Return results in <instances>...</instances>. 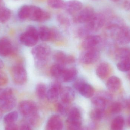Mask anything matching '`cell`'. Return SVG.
I'll use <instances>...</instances> for the list:
<instances>
[{"label": "cell", "mask_w": 130, "mask_h": 130, "mask_svg": "<svg viewBox=\"0 0 130 130\" xmlns=\"http://www.w3.org/2000/svg\"><path fill=\"white\" fill-rule=\"evenodd\" d=\"M31 53L37 64L42 66L47 61L51 54V50L49 46L40 44L33 48Z\"/></svg>", "instance_id": "1"}, {"label": "cell", "mask_w": 130, "mask_h": 130, "mask_svg": "<svg viewBox=\"0 0 130 130\" xmlns=\"http://www.w3.org/2000/svg\"><path fill=\"white\" fill-rule=\"evenodd\" d=\"M106 22L105 17L101 13H95L92 17L83 27L90 35L92 32L99 30L105 24Z\"/></svg>", "instance_id": "2"}, {"label": "cell", "mask_w": 130, "mask_h": 130, "mask_svg": "<svg viewBox=\"0 0 130 130\" xmlns=\"http://www.w3.org/2000/svg\"><path fill=\"white\" fill-rule=\"evenodd\" d=\"M39 39L38 30L33 26H30L27 28L26 32L21 35L20 40L24 45L33 47L36 45Z\"/></svg>", "instance_id": "3"}, {"label": "cell", "mask_w": 130, "mask_h": 130, "mask_svg": "<svg viewBox=\"0 0 130 130\" xmlns=\"http://www.w3.org/2000/svg\"><path fill=\"white\" fill-rule=\"evenodd\" d=\"M50 18V14L46 11L35 5H30L29 18L38 22L47 21Z\"/></svg>", "instance_id": "4"}, {"label": "cell", "mask_w": 130, "mask_h": 130, "mask_svg": "<svg viewBox=\"0 0 130 130\" xmlns=\"http://www.w3.org/2000/svg\"><path fill=\"white\" fill-rule=\"evenodd\" d=\"M125 25L123 19L115 16L111 17L108 21L106 24V29L110 36H116L120 30Z\"/></svg>", "instance_id": "5"}, {"label": "cell", "mask_w": 130, "mask_h": 130, "mask_svg": "<svg viewBox=\"0 0 130 130\" xmlns=\"http://www.w3.org/2000/svg\"><path fill=\"white\" fill-rule=\"evenodd\" d=\"M21 114L25 117L30 118L37 114V107L33 102L29 100L22 101L19 105Z\"/></svg>", "instance_id": "6"}, {"label": "cell", "mask_w": 130, "mask_h": 130, "mask_svg": "<svg viewBox=\"0 0 130 130\" xmlns=\"http://www.w3.org/2000/svg\"><path fill=\"white\" fill-rule=\"evenodd\" d=\"M95 14L94 10L91 7H87L82 8L75 14L73 21L76 23H86L91 19Z\"/></svg>", "instance_id": "7"}, {"label": "cell", "mask_w": 130, "mask_h": 130, "mask_svg": "<svg viewBox=\"0 0 130 130\" xmlns=\"http://www.w3.org/2000/svg\"><path fill=\"white\" fill-rule=\"evenodd\" d=\"M73 86L81 95L86 98H91L94 93V89L93 87L82 79L75 81Z\"/></svg>", "instance_id": "8"}, {"label": "cell", "mask_w": 130, "mask_h": 130, "mask_svg": "<svg viewBox=\"0 0 130 130\" xmlns=\"http://www.w3.org/2000/svg\"><path fill=\"white\" fill-rule=\"evenodd\" d=\"M12 79L16 84L22 85L27 80V73L24 67L21 65H17L11 70Z\"/></svg>", "instance_id": "9"}, {"label": "cell", "mask_w": 130, "mask_h": 130, "mask_svg": "<svg viewBox=\"0 0 130 130\" xmlns=\"http://www.w3.org/2000/svg\"><path fill=\"white\" fill-rule=\"evenodd\" d=\"M100 57L99 50L94 48L86 50L81 56L80 60L85 64H92L97 62Z\"/></svg>", "instance_id": "10"}, {"label": "cell", "mask_w": 130, "mask_h": 130, "mask_svg": "<svg viewBox=\"0 0 130 130\" xmlns=\"http://www.w3.org/2000/svg\"><path fill=\"white\" fill-rule=\"evenodd\" d=\"M38 31L39 38L44 42L57 39L58 32L55 30L52 29L46 26L40 27Z\"/></svg>", "instance_id": "11"}, {"label": "cell", "mask_w": 130, "mask_h": 130, "mask_svg": "<svg viewBox=\"0 0 130 130\" xmlns=\"http://www.w3.org/2000/svg\"><path fill=\"white\" fill-rule=\"evenodd\" d=\"M112 98L110 93L103 92L102 95L94 97L92 99L91 101L95 108L105 109L108 103L111 101Z\"/></svg>", "instance_id": "12"}, {"label": "cell", "mask_w": 130, "mask_h": 130, "mask_svg": "<svg viewBox=\"0 0 130 130\" xmlns=\"http://www.w3.org/2000/svg\"><path fill=\"white\" fill-rule=\"evenodd\" d=\"M61 85L58 82H55L51 84L47 90L46 97L51 102H55L58 100L62 89Z\"/></svg>", "instance_id": "13"}, {"label": "cell", "mask_w": 130, "mask_h": 130, "mask_svg": "<svg viewBox=\"0 0 130 130\" xmlns=\"http://www.w3.org/2000/svg\"><path fill=\"white\" fill-rule=\"evenodd\" d=\"M53 59L56 63L64 65L69 64L75 62V58L72 56L67 55L61 51L55 52L53 55Z\"/></svg>", "instance_id": "14"}, {"label": "cell", "mask_w": 130, "mask_h": 130, "mask_svg": "<svg viewBox=\"0 0 130 130\" xmlns=\"http://www.w3.org/2000/svg\"><path fill=\"white\" fill-rule=\"evenodd\" d=\"M101 40V37L98 35H89L84 39L82 43V46L84 49L94 48L98 45Z\"/></svg>", "instance_id": "15"}, {"label": "cell", "mask_w": 130, "mask_h": 130, "mask_svg": "<svg viewBox=\"0 0 130 130\" xmlns=\"http://www.w3.org/2000/svg\"><path fill=\"white\" fill-rule=\"evenodd\" d=\"M117 42L120 45H126L130 42V28L124 26L118 32L116 36Z\"/></svg>", "instance_id": "16"}, {"label": "cell", "mask_w": 130, "mask_h": 130, "mask_svg": "<svg viewBox=\"0 0 130 130\" xmlns=\"http://www.w3.org/2000/svg\"><path fill=\"white\" fill-rule=\"evenodd\" d=\"M63 124L61 118L57 115H53L48 121L46 130H62Z\"/></svg>", "instance_id": "17"}, {"label": "cell", "mask_w": 130, "mask_h": 130, "mask_svg": "<svg viewBox=\"0 0 130 130\" xmlns=\"http://www.w3.org/2000/svg\"><path fill=\"white\" fill-rule=\"evenodd\" d=\"M83 8L82 2L78 0H70L65 3L64 8L69 14H75Z\"/></svg>", "instance_id": "18"}, {"label": "cell", "mask_w": 130, "mask_h": 130, "mask_svg": "<svg viewBox=\"0 0 130 130\" xmlns=\"http://www.w3.org/2000/svg\"><path fill=\"white\" fill-rule=\"evenodd\" d=\"M60 95L62 102L69 104L75 99V93L72 88L66 86L62 88Z\"/></svg>", "instance_id": "19"}, {"label": "cell", "mask_w": 130, "mask_h": 130, "mask_svg": "<svg viewBox=\"0 0 130 130\" xmlns=\"http://www.w3.org/2000/svg\"><path fill=\"white\" fill-rule=\"evenodd\" d=\"M13 50L12 43L9 39L4 38L0 39V55L3 56L10 55Z\"/></svg>", "instance_id": "20"}, {"label": "cell", "mask_w": 130, "mask_h": 130, "mask_svg": "<svg viewBox=\"0 0 130 130\" xmlns=\"http://www.w3.org/2000/svg\"><path fill=\"white\" fill-rule=\"evenodd\" d=\"M17 105V99L13 95L0 101V108L3 111H9L13 109Z\"/></svg>", "instance_id": "21"}, {"label": "cell", "mask_w": 130, "mask_h": 130, "mask_svg": "<svg viewBox=\"0 0 130 130\" xmlns=\"http://www.w3.org/2000/svg\"><path fill=\"white\" fill-rule=\"evenodd\" d=\"M67 123H82V117L80 110L76 107L71 108L69 111Z\"/></svg>", "instance_id": "22"}, {"label": "cell", "mask_w": 130, "mask_h": 130, "mask_svg": "<svg viewBox=\"0 0 130 130\" xmlns=\"http://www.w3.org/2000/svg\"><path fill=\"white\" fill-rule=\"evenodd\" d=\"M111 72L110 65L106 62H103L99 65L96 70V73L99 78L104 79L108 77Z\"/></svg>", "instance_id": "23"}, {"label": "cell", "mask_w": 130, "mask_h": 130, "mask_svg": "<svg viewBox=\"0 0 130 130\" xmlns=\"http://www.w3.org/2000/svg\"><path fill=\"white\" fill-rule=\"evenodd\" d=\"M121 80L116 76L110 77L106 83L107 88L111 92H115L118 91L121 88Z\"/></svg>", "instance_id": "24"}, {"label": "cell", "mask_w": 130, "mask_h": 130, "mask_svg": "<svg viewBox=\"0 0 130 130\" xmlns=\"http://www.w3.org/2000/svg\"><path fill=\"white\" fill-rule=\"evenodd\" d=\"M115 58L119 62L130 58V49L127 47L118 49L115 53Z\"/></svg>", "instance_id": "25"}, {"label": "cell", "mask_w": 130, "mask_h": 130, "mask_svg": "<svg viewBox=\"0 0 130 130\" xmlns=\"http://www.w3.org/2000/svg\"><path fill=\"white\" fill-rule=\"evenodd\" d=\"M77 73V70L74 67L66 69L61 78L65 82H72L76 78Z\"/></svg>", "instance_id": "26"}, {"label": "cell", "mask_w": 130, "mask_h": 130, "mask_svg": "<svg viewBox=\"0 0 130 130\" xmlns=\"http://www.w3.org/2000/svg\"><path fill=\"white\" fill-rule=\"evenodd\" d=\"M65 69L66 68L64 65L56 63L50 67V74L53 77L61 78Z\"/></svg>", "instance_id": "27"}, {"label": "cell", "mask_w": 130, "mask_h": 130, "mask_svg": "<svg viewBox=\"0 0 130 130\" xmlns=\"http://www.w3.org/2000/svg\"><path fill=\"white\" fill-rule=\"evenodd\" d=\"M124 119L122 116H118L114 119L111 124V130H122L124 125Z\"/></svg>", "instance_id": "28"}, {"label": "cell", "mask_w": 130, "mask_h": 130, "mask_svg": "<svg viewBox=\"0 0 130 130\" xmlns=\"http://www.w3.org/2000/svg\"><path fill=\"white\" fill-rule=\"evenodd\" d=\"M105 109L95 108L90 113L91 118L94 121H101L104 115Z\"/></svg>", "instance_id": "29"}, {"label": "cell", "mask_w": 130, "mask_h": 130, "mask_svg": "<svg viewBox=\"0 0 130 130\" xmlns=\"http://www.w3.org/2000/svg\"><path fill=\"white\" fill-rule=\"evenodd\" d=\"M46 86L43 83L37 84L36 88V93L37 97L40 99H43L46 98L47 94Z\"/></svg>", "instance_id": "30"}, {"label": "cell", "mask_w": 130, "mask_h": 130, "mask_svg": "<svg viewBox=\"0 0 130 130\" xmlns=\"http://www.w3.org/2000/svg\"><path fill=\"white\" fill-rule=\"evenodd\" d=\"M18 117V113L13 111L7 114L4 118V122L5 124L15 123Z\"/></svg>", "instance_id": "31"}, {"label": "cell", "mask_w": 130, "mask_h": 130, "mask_svg": "<svg viewBox=\"0 0 130 130\" xmlns=\"http://www.w3.org/2000/svg\"><path fill=\"white\" fill-rule=\"evenodd\" d=\"M11 11L5 7L0 8V23H5L8 21L11 17Z\"/></svg>", "instance_id": "32"}, {"label": "cell", "mask_w": 130, "mask_h": 130, "mask_svg": "<svg viewBox=\"0 0 130 130\" xmlns=\"http://www.w3.org/2000/svg\"><path fill=\"white\" fill-rule=\"evenodd\" d=\"M30 10V5H24L22 6L18 11V17L21 20H25L29 18Z\"/></svg>", "instance_id": "33"}, {"label": "cell", "mask_w": 130, "mask_h": 130, "mask_svg": "<svg viewBox=\"0 0 130 130\" xmlns=\"http://www.w3.org/2000/svg\"><path fill=\"white\" fill-rule=\"evenodd\" d=\"M65 3L64 0H48L47 3L50 7L55 9L64 8Z\"/></svg>", "instance_id": "34"}, {"label": "cell", "mask_w": 130, "mask_h": 130, "mask_svg": "<svg viewBox=\"0 0 130 130\" xmlns=\"http://www.w3.org/2000/svg\"><path fill=\"white\" fill-rule=\"evenodd\" d=\"M118 69L123 72L130 71V58L119 62L117 65Z\"/></svg>", "instance_id": "35"}, {"label": "cell", "mask_w": 130, "mask_h": 130, "mask_svg": "<svg viewBox=\"0 0 130 130\" xmlns=\"http://www.w3.org/2000/svg\"><path fill=\"white\" fill-rule=\"evenodd\" d=\"M123 105L121 102H113L110 107V110L113 114H118L121 112L123 109Z\"/></svg>", "instance_id": "36"}, {"label": "cell", "mask_w": 130, "mask_h": 130, "mask_svg": "<svg viewBox=\"0 0 130 130\" xmlns=\"http://www.w3.org/2000/svg\"><path fill=\"white\" fill-rule=\"evenodd\" d=\"M13 95V90L11 88H0V101L7 98Z\"/></svg>", "instance_id": "37"}, {"label": "cell", "mask_w": 130, "mask_h": 130, "mask_svg": "<svg viewBox=\"0 0 130 130\" xmlns=\"http://www.w3.org/2000/svg\"><path fill=\"white\" fill-rule=\"evenodd\" d=\"M57 20L59 23L62 26L68 27L70 24L69 18L63 14H59L57 16Z\"/></svg>", "instance_id": "38"}, {"label": "cell", "mask_w": 130, "mask_h": 130, "mask_svg": "<svg viewBox=\"0 0 130 130\" xmlns=\"http://www.w3.org/2000/svg\"><path fill=\"white\" fill-rule=\"evenodd\" d=\"M67 104L62 102V103H58L56 104V109L57 111L62 115H66L68 113V108L67 107Z\"/></svg>", "instance_id": "39"}, {"label": "cell", "mask_w": 130, "mask_h": 130, "mask_svg": "<svg viewBox=\"0 0 130 130\" xmlns=\"http://www.w3.org/2000/svg\"><path fill=\"white\" fill-rule=\"evenodd\" d=\"M8 81V79L7 75L0 71V86L5 85L7 83Z\"/></svg>", "instance_id": "40"}, {"label": "cell", "mask_w": 130, "mask_h": 130, "mask_svg": "<svg viewBox=\"0 0 130 130\" xmlns=\"http://www.w3.org/2000/svg\"><path fill=\"white\" fill-rule=\"evenodd\" d=\"M5 130H18V127L15 123L6 124Z\"/></svg>", "instance_id": "41"}, {"label": "cell", "mask_w": 130, "mask_h": 130, "mask_svg": "<svg viewBox=\"0 0 130 130\" xmlns=\"http://www.w3.org/2000/svg\"><path fill=\"white\" fill-rule=\"evenodd\" d=\"M122 7L126 11L130 10V0H124L122 4Z\"/></svg>", "instance_id": "42"}, {"label": "cell", "mask_w": 130, "mask_h": 130, "mask_svg": "<svg viewBox=\"0 0 130 130\" xmlns=\"http://www.w3.org/2000/svg\"><path fill=\"white\" fill-rule=\"evenodd\" d=\"M20 130H32L30 126L27 124H22L20 127Z\"/></svg>", "instance_id": "43"}, {"label": "cell", "mask_w": 130, "mask_h": 130, "mask_svg": "<svg viewBox=\"0 0 130 130\" xmlns=\"http://www.w3.org/2000/svg\"><path fill=\"white\" fill-rule=\"evenodd\" d=\"M98 126L96 123H92L89 126L90 130H98Z\"/></svg>", "instance_id": "44"}, {"label": "cell", "mask_w": 130, "mask_h": 130, "mask_svg": "<svg viewBox=\"0 0 130 130\" xmlns=\"http://www.w3.org/2000/svg\"><path fill=\"white\" fill-rule=\"evenodd\" d=\"M124 105L127 110L130 112V98L126 100Z\"/></svg>", "instance_id": "45"}, {"label": "cell", "mask_w": 130, "mask_h": 130, "mask_svg": "<svg viewBox=\"0 0 130 130\" xmlns=\"http://www.w3.org/2000/svg\"><path fill=\"white\" fill-rule=\"evenodd\" d=\"M4 66L3 62L1 59H0V69H1L2 68H3Z\"/></svg>", "instance_id": "46"}, {"label": "cell", "mask_w": 130, "mask_h": 130, "mask_svg": "<svg viewBox=\"0 0 130 130\" xmlns=\"http://www.w3.org/2000/svg\"><path fill=\"white\" fill-rule=\"evenodd\" d=\"M127 125L130 127V116L128 117L127 120Z\"/></svg>", "instance_id": "47"}, {"label": "cell", "mask_w": 130, "mask_h": 130, "mask_svg": "<svg viewBox=\"0 0 130 130\" xmlns=\"http://www.w3.org/2000/svg\"><path fill=\"white\" fill-rule=\"evenodd\" d=\"M2 111H3L2 110L1 108H0V119L1 118L2 116Z\"/></svg>", "instance_id": "48"}, {"label": "cell", "mask_w": 130, "mask_h": 130, "mask_svg": "<svg viewBox=\"0 0 130 130\" xmlns=\"http://www.w3.org/2000/svg\"><path fill=\"white\" fill-rule=\"evenodd\" d=\"M127 78L130 80V71H129V73L127 75Z\"/></svg>", "instance_id": "49"}, {"label": "cell", "mask_w": 130, "mask_h": 130, "mask_svg": "<svg viewBox=\"0 0 130 130\" xmlns=\"http://www.w3.org/2000/svg\"><path fill=\"white\" fill-rule=\"evenodd\" d=\"M79 130H88V129L86 128H82V129L81 128V129Z\"/></svg>", "instance_id": "50"}, {"label": "cell", "mask_w": 130, "mask_h": 130, "mask_svg": "<svg viewBox=\"0 0 130 130\" xmlns=\"http://www.w3.org/2000/svg\"><path fill=\"white\" fill-rule=\"evenodd\" d=\"M111 1L113 2H117L119 0H110Z\"/></svg>", "instance_id": "51"}, {"label": "cell", "mask_w": 130, "mask_h": 130, "mask_svg": "<svg viewBox=\"0 0 130 130\" xmlns=\"http://www.w3.org/2000/svg\"><path fill=\"white\" fill-rule=\"evenodd\" d=\"M92 1H98V0H92Z\"/></svg>", "instance_id": "52"}]
</instances>
